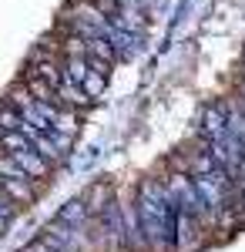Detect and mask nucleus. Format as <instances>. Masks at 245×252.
Returning a JSON list of instances; mask_svg holds the SVG:
<instances>
[{
	"instance_id": "nucleus-13",
	"label": "nucleus",
	"mask_w": 245,
	"mask_h": 252,
	"mask_svg": "<svg viewBox=\"0 0 245 252\" xmlns=\"http://www.w3.org/2000/svg\"><path fill=\"white\" fill-rule=\"evenodd\" d=\"M17 202H14V198H10V195L3 192V185H0V235L7 232V225H10V222H14V215H17Z\"/></svg>"
},
{
	"instance_id": "nucleus-16",
	"label": "nucleus",
	"mask_w": 245,
	"mask_h": 252,
	"mask_svg": "<svg viewBox=\"0 0 245 252\" xmlns=\"http://www.w3.org/2000/svg\"><path fill=\"white\" fill-rule=\"evenodd\" d=\"M20 252H54V249H51V242H47V239H37V242H31V246H24Z\"/></svg>"
},
{
	"instance_id": "nucleus-2",
	"label": "nucleus",
	"mask_w": 245,
	"mask_h": 252,
	"mask_svg": "<svg viewBox=\"0 0 245 252\" xmlns=\"http://www.w3.org/2000/svg\"><path fill=\"white\" fill-rule=\"evenodd\" d=\"M205 242L202 222L188 209H175V252H198Z\"/></svg>"
},
{
	"instance_id": "nucleus-5",
	"label": "nucleus",
	"mask_w": 245,
	"mask_h": 252,
	"mask_svg": "<svg viewBox=\"0 0 245 252\" xmlns=\"http://www.w3.org/2000/svg\"><path fill=\"white\" fill-rule=\"evenodd\" d=\"M121 215H124V229H128V242H131V249H134V252H148V242H145V232H141L138 202H134V205L121 202Z\"/></svg>"
},
{
	"instance_id": "nucleus-11",
	"label": "nucleus",
	"mask_w": 245,
	"mask_h": 252,
	"mask_svg": "<svg viewBox=\"0 0 245 252\" xmlns=\"http://www.w3.org/2000/svg\"><path fill=\"white\" fill-rule=\"evenodd\" d=\"M64 74H67V81H77V84H84V78L91 74L88 54H71V58H64Z\"/></svg>"
},
{
	"instance_id": "nucleus-6",
	"label": "nucleus",
	"mask_w": 245,
	"mask_h": 252,
	"mask_svg": "<svg viewBox=\"0 0 245 252\" xmlns=\"http://www.w3.org/2000/svg\"><path fill=\"white\" fill-rule=\"evenodd\" d=\"M10 158H14V161H17V165H20V168H24L27 175H31L34 182H37V178H44V175L51 172V161H47V158L40 155L37 148H24V152H10Z\"/></svg>"
},
{
	"instance_id": "nucleus-1",
	"label": "nucleus",
	"mask_w": 245,
	"mask_h": 252,
	"mask_svg": "<svg viewBox=\"0 0 245 252\" xmlns=\"http://www.w3.org/2000/svg\"><path fill=\"white\" fill-rule=\"evenodd\" d=\"M138 215L148 252H175V202L165 178H145L138 189Z\"/></svg>"
},
{
	"instance_id": "nucleus-9",
	"label": "nucleus",
	"mask_w": 245,
	"mask_h": 252,
	"mask_svg": "<svg viewBox=\"0 0 245 252\" xmlns=\"http://www.w3.org/2000/svg\"><path fill=\"white\" fill-rule=\"evenodd\" d=\"M57 101H61L64 108H88V104H91L88 91H84L77 81H64V84L57 88Z\"/></svg>"
},
{
	"instance_id": "nucleus-12",
	"label": "nucleus",
	"mask_w": 245,
	"mask_h": 252,
	"mask_svg": "<svg viewBox=\"0 0 245 252\" xmlns=\"http://www.w3.org/2000/svg\"><path fill=\"white\" fill-rule=\"evenodd\" d=\"M27 88H31V94L37 97V101H51V104H61V101H57V88H54V84H47L44 78L31 74V71H27Z\"/></svg>"
},
{
	"instance_id": "nucleus-8",
	"label": "nucleus",
	"mask_w": 245,
	"mask_h": 252,
	"mask_svg": "<svg viewBox=\"0 0 245 252\" xmlns=\"http://www.w3.org/2000/svg\"><path fill=\"white\" fill-rule=\"evenodd\" d=\"M84 205H88V215H91V219H101V215H104V209L111 205V189H108L104 182L91 185V189H88V195H84Z\"/></svg>"
},
{
	"instance_id": "nucleus-3",
	"label": "nucleus",
	"mask_w": 245,
	"mask_h": 252,
	"mask_svg": "<svg viewBox=\"0 0 245 252\" xmlns=\"http://www.w3.org/2000/svg\"><path fill=\"white\" fill-rule=\"evenodd\" d=\"M101 219H104V239H108L111 252H131L128 229H124V215H121V202H111Z\"/></svg>"
},
{
	"instance_id": "nucleus-14",
	"label": "nucleus",
	"mask_w": 245,
	"mask_h": 252,
	"mask_svg": "<svg viewBox=\"0 0 245 252\" xmlns=\"http://www.w3.org/2000/svg\"><path fill=\"white\" fill-rule=\"evenodd\" d=\"M20 125H24V115H20L14 104L0 108V128H3V131H20Z\"/></svg>"
},
{
	"instance_id": "nucleus-4",
	"label": "nucleus",
	"mask_w": 245,
	"mask_h": 252,
	"mask_svg": "<svg viewBox=\"0 0 245 252\" xmlns=\"http://www.w3.org/2000/svg\"><path fill=\"white\" fill-rule=\"evenodd\" d=\"M228 108L225 101H215L202 111V121H198V135L202 138H225L228 135Z\"/></svg>"
},
{
	"instance_id": "nucleus-17",
	"label": "nucleus",
	"mask_w": 245,
	"mask_h": 252,
	"mask_svg": "<svg viewBox=\"0 0 245 252\" xmlns=\"http://www.w3.org/2000/svg\"><path fill=\"white\" fill-rule=\"evenodd\" d=\"M242 205H245V195H242Z\"/></svg>"
},
{
	"instance_id": "nucleus-15",
	"label": "nucleus",
	"mask_w": 245,
	"mask_h": 252,
	"mask_svg": "<svg viewBox=\"0 0 245 252\" xmlns=\"http://www.w3.org/2000/svg\"><path fill=\"white\" fill-rule=\"evenodd\" d=\"M104 84H108V74H101V71H91V74L84 78V84H81V88H84V91H88V97L94 101V97L104 91Z\"/></svg>"
},
{
	"instance_id": "nucleus-10",
	"label": "nucleus",
	"mask_w": 245,
	"mask_h": 252,
	"mask_svg": "<svg viewBox=\"0 0 245 252\" xmlns=\"http://www.w3.org/2000/svg\"><path fill=\"white\" fill-rule=\"evenodd\" d=\"M61 222H67V225H74V229H84L88 225V205H84V198H74V202H67V209L57 215Z\"/></svg>"
},
{
	"instance_id": "nucleus-7",
	"label": "nucleus",
	"mask_w": 245,
	"mask_h": 252,
	"mask_svg": "<svg viewBox=\"0 0 245 252\" xmlns=\"http://www.w3.org/2000/svg\"><path fill=\"white\" fill-rule=\"evenodd\" d=\"M0 185H3V192L10 195L17 205H34V198H37L34 178H0Z\"/></svg>"
},
{
	"instance_id": "nucleus-18",
	"label": "nucleus",
	"mask_w": 245,
	"mask_h": 252,
	"mask_svg": "<svg viewBox=\"0 0 245 252\" xmlns=\"http://www.w3.org/2000/svg\"><path fill=\"white\" fill-rule=\"evenodd\" d=\"M0 155H3V152H0Z\"/></svg>"
}]
</instances>
